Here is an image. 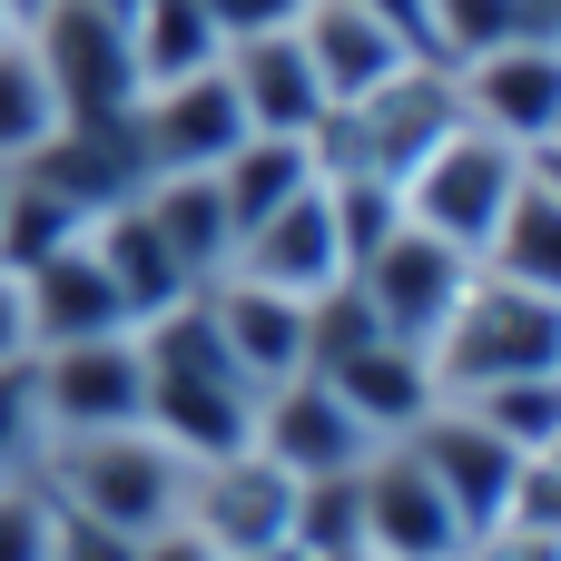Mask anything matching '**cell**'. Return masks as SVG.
I'll return each mask as SVG.
<instances>
[{
  "label": "cell",
  "instance_id": "cell-1",
  "mask_svg": "<svg viewBox=\"0 0 561 561\" xmlns=\"http://www.w3.org/2000/svg\"><path fill=\"white\" fill-rule=\"evenodd\" d=\"M138 365H148L138 424H148L178 463H217V454H247V444H256V404H266V394L237 375V355L217 345V325H207L197 296L138 325Z\"/></svg>",
  "mask_w": 561,
  "mask_h": 561
},
{
  "label": "cell",
  "instance_id": "cell-2",
  "mask_svg": "<svg viewBox=\"0 0 561 561\" xmlns=\"http://www.w3.org/2000/svg\"><path fill=\"white\" fill-rule=\"evenodd\" d=\"M39 483H49V503H59V513H79V523H108V533L148 542V533H168V523H178L187 463H178L148 424H108V434H59V444L39 454Z\"/></svg>",
  "mask_w": 561,
  "mask_h": 561
},
{
  "label": "cell",
  "instance_id": "cell-3",
  "mask_svg": "<svg viewBox=\"0 0 561 561\" xmlns=\"http://www.w3.org/2000/svg\"><path fill=\"white\" fill-rule=\"evenodd\" d=\"M454 118H463L454 69H444V59H404L385 89L325 108V128H316V178H385V187H404V168H414Z\"/></svg>",
  "mask_w": 561,
  "mask_h": 561
},
{
  "label": "cell",
  "instance_id": "cell-4",
  "mask_svg": "<svg viewBox=\"0 0 561 561\" xmlns=\"http://www.w3.org/2000/svg\"><path fill=\"white\" fill-rule=\"evenodd\" d=\"M424 365H434V394H483V385H513V375H552L561 365V306L473 266V286H463L454 325L424 345Z\"/></svg>",
  "mask_w": 561,
  "mask_h": 561
},
{
  "label": "cell",
  "instance_id": "cell-5",
  "mask_svg": "<svg viewBox=\"0 0 561 561\" xmlns=\"http://www.w3.org/2000/svg\"><path fill=\"white\" fill-rule=\"evenodd\" d=\"M523 187V148H503L493 128H473V118H454L414 168H404V217L424 227V237H444V247H483L493 237V217H503V197Z\"/></svg>",
  "mask_w": 561,
  "mask_h": 561
},
{
  "label": "cell",
  "instance_id": "cell-6",
  "mask_svg": "<svg viewBox=\"0 0 561 561\" xmlns=\"http://www.w3.org/2000/svg\"><path fill=\"white\" fill-rule=\"evenodd\" d=\"M20 30H30V49H39L49 89H59V118H79V128L128 118V99H138V59H128V20H118V10L39 0Z\"/></svg>",
  "mask_w": 561,
  "mask_h": 561
},
{
  "label": "cell",
  "instance_id": "cell-7",
  "mask_svg": "<svg viewBox=\"0 0 561 561\" xmlns=\"http://www.w3.org/2000/svg\"><path fill=\"white\" fill-rule=\"evenodd\" d=\"M345 286L365 296V316H375L385 335H404V345H434V335L454 325L463 286H473V256H463V247H444V237H424V227L404 217L385 247H365V256L345 266Z\"/></svg>",
  "mask_w": 561,
  "mask_h": 561
},
{
  "label": "cell",
  "instance_id": "cell-8",
  "mask_svg": "<svg viewBox=\"0 0 561 561\" xmlns=\"http://www.w3.org/2000/svg\"><path fill=\"white\" fill-rule=\"evenodd\" d=\"M30 385H39V424H49V444H59V434H108V424H138V404H148L138 325L39 345V355H30Z\"/></svg>",
  "mask_w": 561,
  "mask_h": 561
},
{
  "label": "cell",
  "instance_id": "cell-9",
  "mask_svg": "<svg viewBox=\"0 0 561 561\" xmlns=\"http://www.w3.org/2000/svg\"><path fill=\"white\" fill-rule=\"evenodd\" d=\"M454 99H463L473 128H493L503 148L533 158L561 128V39L552 30H513V39H493V49L454 59Z\"/></svg>",
  "mask_w": 561,
  "mask_h": 561
},
{
  "label": "cell",
  "instance_id": "cell-10",
  "mask_svg": "<svg viewBox=\"0 0 561 561\" xmlns=\"http://www.w3.org/2000/svg\"><path fill=\"white\" fill-rule=\"evenodd\" d=\"M286 513H296V473H276L256 444H247V454H217V463H187L178 523H187L217 561L276 552V542H286Z\"/></svg>",
  "mask_w": 561,
  "mask_h": 561
},
{
  "label": "cell",
  "instance_id": "cell-11",
  "mask_svg": "<svg viewBox=\"0 0 561 561\" xmlns=\"http://www.w3.org/2000/svg\"><path fill=\"white\" fill-rule=\"evenodd\" d=\"M247 138V108L227 89V69H197V79H158L128 99V148L148 178H178V168H227V148Z\"/></svg>",
  "mask_w": 561,
  "mask_h": 561
},
{
  "label": "cell",
  "instance_id": "cell-12",
  "mask_svg": "<svg viewBox=\"0 0 561 561\" xmlns=\"http://www.w3.org/2000/svg\"><path fill=\"white\" fill-rule=\"evenodd\" d=\"M355 503H365V552L375 561H454L473 533L463 513L444 503V483L404 454V444H375L355 463Z\"/></svg>",
  "mask_w": 561,
  "mask_h": 561
},
{
  "label": "cell",
  "instance_id": "cell-13",
  "mask_svg": "<svg viewBox=\"0 0 561 561\" xmlns=\"http://www.w3.org/2000/svg\"><path fill=\"white\" fill-rule=\"evenodd\" d=\"M394 444H404V454L444 483V503L463 513V533L503 523V493H513V463H523V454H513V444H503L473 404L434 394V404H424V424H414V434H394Z\"/></svg>",
  "mask_w": 561,
  "mask_h": 561
},
{
  "label": "cell",
  "instance_id": "cell-14",
  "mask_svg": "<svg viewBox=\"0 0 561 561\" xmlns=\"http://www.w3.org/2000/svg\"><path fill=\"white\" fill-rule=\"evenodd\" d=\"M227 276H256V286H276V296H325V286H345V227H335V207H325V178L306 187V197H286L276 217H256L247 237H237V256H227Z\"/></svg>",
  "mask_w": 561,
  "mask_h": 561
},
{
  "label": "cell",
  "instance_id": "cell-15",
  "mask_svg": "<svg viewBox=\"0 0 561 561\" xmlns=\"http://www.w3.org/2000/svg\"><path fill=\"white\" fill-rule=\"evenodd\" d=\"M217 69H227V89H237V108H247V128H256V138H316V128H325V89H316V69H306L296 20L227 39V59H217Z\"/></svg>",
  "mask_w": 561,
  "mask_h": 561
},
{
  "label": "cell",
  "instance_id": "cell-16",
  "mask_svg": "<svg viewBox=\"0 0 561 561\" xmlns=\"http://www.w3.org/2000/svg\"><path fill=\"white\" fill-rule=\"evenodd\" d=\"M256 454H266L276 473H296V483H316V473H355V463L375 454V434H365L316 375H286V385H266V404H256Z\"/></svg>",
  "mask_w": 561,
  "mask_h": 561
},
{
  "label": "cell",
  "instance_id": "cell-17",
  "mask_svg": "<svg viewBox=\"0 0 561 561\" xmlns=\"http://www.w3.org/2000/svg\"><path fill=\"white\" fill-rule=\"evenodd\" d=\"M197 306H207L217 345L237 355V375H247L256 394L286 385V375H306V296H276V286H256V276H207Z\"/></svg>",
  "mask_w": 561,
  "mask_h": 561
},
{
  "label": "cell",
  "instance_id": "cell-18",
  "mask_svg": "<svg viewBox=\"0 0 561 561\" xmlns=\"http://www.w3.org/2000/svg\"><path fill=\"white\" fill-rule=\"evenodd\" d=\"M296 39H306V69H316L325 108H345V99L385 89L404 59H424V49H414L394 20H375L365 0H306V10H296Z\"/></svg>",
  "mask_w": 561,
  "mask_h": 561
},
{
  "label": "cell",
  "instance_id": "cell-19",
  "mask_svg": "<svg viewBox=\"0 0 561 561\" xmlns=\"http://www.w3.org/2000/svg\"><path fill=\"white\" fill-rule=\"evenodd\" d=\"M20 306H30V355L39 345H69V335H118L128 325V306H118L108 266L89 256V237H69L39 266H20Z\"/></svg>",
  "mask_w": 561,
  "mask_h": 561
},
{
  "label": "cell",
  "instance_id": "cell-20",
  "mask_svg": "<svg viewBox=\"0 0 561 561\" xmlns=\"http://www.w3.org/2000/svg\"><path fill=\"white\" fill-rule=\"evenodd\" d=\"M89 256L108 266V286H118L128 325H148V316H168V306H187V296H197V276L178 266V247L148 227V207H138V197H118V207H99V217H89Z\"/></svg>",
  "mask_w": 561,
  "mask_h": 561
},
{
  "label": "cell",
  "instance_id": "cell-21",
  "mask_svg": "<svg viewBox=\"0 0 561 561\" xmlns=\"http://www.w3.org/2000/svg\"><path fill=\"white\" fill-rule=\"evenodd\" d=\"M138 207H148V227L178 247V266L207 286V276H227V256H237V227H227V197H217V168H178V178H138Z\"/></svg>",
  "mask_w": 561,
  "mask_h": 561
},
{
  "label": "cell",
  "instance_id": "cell-22",
  "mask_svg": "<svg viewBox=\"0 0 561 561\" xmlns=\"http://www.w3.org/2000/svg\"><path fill=\"white\" fill-rule=\"evenodd\" d=\"M473 266L483 276H503V286H533V296H552L561 306V197L523 168V187L503 197V217H493V237L473 247Z\"/></svg>",
  "mask_w": 561,
  "mask_h": 561
},
{
  "label": "cell",
  "instance_id": "cell-23",
  "mask_svg": "<svg viewBox=\"0 0 561 561\" xmlns=\"http://www.w3.org/2000/svg\"><path fill=\"white\" fill-rule=\"evenodd\" d=\"M316 187V138H237L227 148V168H217V197H227V227L247 237L256 217H276L286 197H306Z\"/></svg>",
  "mask_w": 561,
  "mask_h": 561
},
{
  "label": "cell",
  "instance_id": "cell-24",
  "mask_svg": "<svg viewBox=\"0 0 561 561\" xmlns=\"http://www.w3.org/2000/svg\"><path fill=\"white\" fill-rule=\"evenodd\" d=\"M128 59H138V89L197 79V69L227 59V30L207 20V0H138L128 10Z\"/></svg>",
  "mask_w": 561,
  "mask_h": 561
},
{
  "label": "cell",
  "instance_id": "cell-25",
  "mask_svg": "<svg viewBox=\"0 0 561 561\" xmlns=\"http://www.w3.org/2000/svg\"><path fill=\"white\" fill-rule=\"evenodd\" d=\"M59 128H69V118H59V89H49V69H39L30 30H0V168L39 158Z\"/></svg>",
  "mask_w": 561,
  "mask_h": 561
},
{
  "label": "cell",
  "instance_id": "cell-26",
  "mask_svg": "<svg viewBox=\"0 0 561 561\" xmlns=\"http://www.w3.org/2000/svg\"><path fill=\"white\" fill-rule=\"evenodd\" d=\"M286 542H296V552H316V561H355V552H365V503H355V473H316V483H296Z\"/></svg>",
  "mask_w": 561,
  "mask_h": 561
},
{
  "label": "cell",
  "instance_id": "cell-27",
  "mask_svg": "<svg viewBox=\"0 0 561 561\" xmlns=\"http://www.w3.org/2000/svg\"><path fill=\"white\" fill-rule=\"evenodd\" d=\"M454 404H473L513 454H533V444H561V365L552 375H513V385H483V394H454Z\"/></svg>",
  "mask_w": 561,
  "mask_h": 561
},
{
  "label": "cell",
  "instance_id": "cell-28",
  "mask_svg": "<svg viewBox=\"0 0 561 561\" xmlns=\"http://www.w3.org/2000/svg\"><path fill=\"white\" fill-rule=\"evenodd\" d=\"M49 454V424H39V385H30V355L0 365V473H39Z\"/></svg>",
  "mask_w": 561,
  "mask_h": 561
},
{
  "label": "cell",
  "instance_id": "cell-29",
  "mask_svg": "<svg viewBox=\"0 0 561 561\" xmlns=\"http://www.w3.org/2000/svg\"><path fill=\"white\" fill-rule=\"evenodd\" d=\"M49 523H59L49 483L39 473H0V561H49Z\"/></svg>",
  "mask_w": 561,
  "mask_h": 561
},
{
  "label": "cell",
  "instance_id": "cell-30",
  "mask_svg": "<svg viewBox=\"0 0 561 561\" xmlns=\"http://www.w3.org/2000/svg\"><path fill=\"white\" fill-rule=\"evenodd\" d=\"M503 523H523V533H552V542H561V444H533V454L513 463Z\"/></svg>",
  "mask_w": 561,
  "mask_h": 561
},
{
  "label": "cell",
  "instance_id": "cell-31",
  "mask_svg": "<svg viewBox=\"0 0 561 561\" xmlns=\"http://www.w3.org/2000/svg\"><path fill=\"white\" fill-rule=\"evenodd\" d=\"M49 561H138V542H128V533H108V523L59 513V523H49Z\"/></svg>",
  "mask_w": 561,
  "mask_h": 561
},
{
  "label": "cell",
  "instance_id": "cell-32",
  "mask_svg": "<svg viewBox=\"0 0 561 561\" xmlns=\"http://www.w3.org/2000/svg\"><path fill=\"white\" fill-rule=\"evenodd\" d=\"M454 561H561V542L552 533H523V523H483Z\"/></svg>",
  "mask_w": 561,
  "mask_h": 561
},
{
  "label": "cell",
  "instance_id": "cell-33",
  "mask_svg": "<svg viewBox=\"0 0 561 561\" xmlns=\"http://www.w3.org/2000/svg\"><path fill=\"white\" fill-rule=\"evenodd\" d=\"M306 0H207V20L227 30V39H247V30H276V20H296Z\"/></svg>",
  "mask_w": 561,
  "mask_h": 561
},
{
  "label": "cell",
  "instance_id": "cell-34",
  "mask_svg": "<svg viewBox=\"0 0 561 561\" xmlns=\"http://www.w3.org/2000/svg\"><path fill=\"white\" fill-rule=\"evenodd\" d=\"M30 355V306H20V276L0 266V365H20Z\"/></svg>",
  "mask_w": 561,
  "mask_h": 561
},
{
  "label": "cell",
  "instance_id": "cell-35",
  "mask_svg": "<svg viewBox=\"0 0 561 561\" xmlns=\"http://www.w3.org/2000/svg\"><path fill=\"white\" fill-rule=\"evenodd\" d=\"M138 561H217V552H207L187 523H168V533H148V542H138Z\"/></svg>",
  "mask_w": 561,
  "mask_h": 561
},
{
  "label": "cell",
  "instance_id": "cell-36",
  "mask_svg": "<svg viewBox=\"0 0 561 561\" xmlns=\"http://www.w3.org/2000/svg\"><path fill=\"white\" fill-rule=\"evenodd\" d=\"M523 168H533V178H542V187H552V197H561V138H542V148H533Z\"/></svg>",
  "mask_w": 561,
  "mask_h": 561
},
{
  "label": "cell",
  "instance_id": "cell-37",
  "mask_svg": "<svg viewBox=\"0 0 561 561\" xmlns=\"http://www.w3.org/2000/svg\"><path fill=\"white\" fill-rule=\"evenodd\" d=\"M256 561H316V552H296V542H276V552H256Z\"/></svg>",
  "mask_w": 561,
  "mask_h": 561
},
{
  "label": "cell",
  "instance_id": "cell-38",
  "mask_svg": "<svg viewBox=\"0 0 561 561\" xmlns=\"http://www.w3.org/2000/svg\"><path fill=\"white\" fill-rule=\"evenodd\" d=\"M89 10H118V20H128V10H138V0H89Z\"/></svg>",
  "mask_w": 561,
  "mask_h": 561
},
{
  "label": "cell",
  "instance_id": "cell-39",
  "mask_svg": "<svg viewBox=\"0 0 561 561\" xmlns=\"http://www.w3.org/2000/svg\"><path fill=\"white\" fill-rule=\"evenodd\" d=\"M0 30H20V10H10V0H0Z\"/></svg>",
  "mask_w": 561,
  "mask_h": 561
},
{
  "label": "cell",
  "instance_id": "cell-40",
  "mask_svg": "<svg viewBox=\"0 0 561 561\" xmlns=\"http://www.w3.org/2000/svg\"><path fill=\"white\" fill-rule=\"evenodd\" d=\"M0 207H10V168H0Z\"/></svg>",
  "mask_w": 561,
  "mask_h": 561
},
{
  "label": "cell",
  "instance_id": "cell-41",
  "mask_svg": "<svg viewBox=\"0 0 561 561\" xmlns=\"http://www.w3.org/2000/svg\"><path fill=\"white\" fill-rule=\"evenodd\" d=\"M10 10H20V20H30V10H39V0H10Z\"/></svg>",
  "mask_w": 561,
  "mask_h": 561
},
{
  "label": "cell",
  "instance_id": "cell-42",
  "mask_svg": "<svg viewBox=\"0 0 561 561\" xmlns=\"http://www.w3.org/2000/svg\"><path fill=\"white\" fill-rule=\"evenodd\" d=\"M355 561H375V552H355Z\"/></svg>",
  "mask_w": 561,
  "mask_h": 561
}]
</instances>
